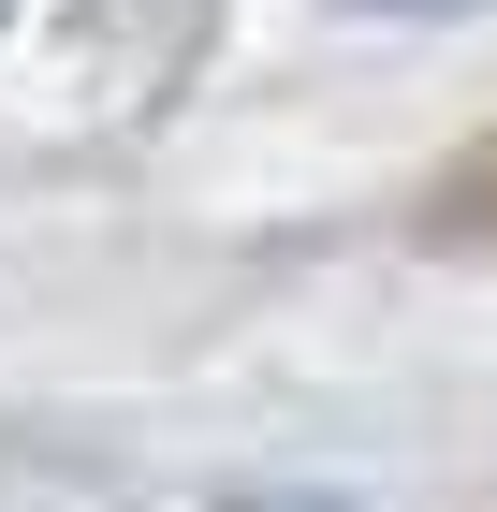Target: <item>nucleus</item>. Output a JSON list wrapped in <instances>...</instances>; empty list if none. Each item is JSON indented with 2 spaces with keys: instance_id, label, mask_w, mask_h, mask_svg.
<instances>
[{
  "instance_id": "nucleus-1",
  "label": "nucleus",
  "mask_w": 497,
  "mask_h": 512,
  "mask_svg": "<svg viewBox=\"0 0 497 512\" xmlns=\"http://www.w3.org/2000/svg\"><path fill=\"white\" fill-rule=\"evenodd\" d=\"M220 0H88V44L117 59V103H161V88L191 74V44Z\"/></svg>"
},
{
  "instance_id": "nucleus-2",
  "label": "nucleus",
  "mask_w": 497,
  "mask_h": 512,
  "mask_svg": "<svg viewBox=\"0 0 497 512\" xmlns=\"http://www.w3.org/2000/svg\"><path fill=\"white\" fill-rule=\"evenodd\" d=\"M410 220H424V249H497V132H468V147L424 176Z\"/></svg>"
},
{
  "instance_id": "nucleus-3",
  "label": "nucleus",
  "mask_w": 497,
  "mask_h": 512,
  "mask_svg": "<svg viewBox=\"0 0 497 512\" xmlns=\"http://www.w3.org/2000/svg\"><path fill=\"white\" fill-rule=\"evenodd\" d=\"M366 15H468V0H366Z\"/></svg>"
},
{
  "instance_id": "nucleus-4",
  "label": "nucleus",
  "mask_w": 497,
  "mask_h": 512,
  "mask_svg": "<svg viewBox=\"0 0 497 512\" xmlns=\"http://www.w3.org/2000/svg\"><path fill=\"white\" fill-rule=\"evenodd\" d=\"M0 15H15V0H0Z\"/></svg>"
}]
</instances>
